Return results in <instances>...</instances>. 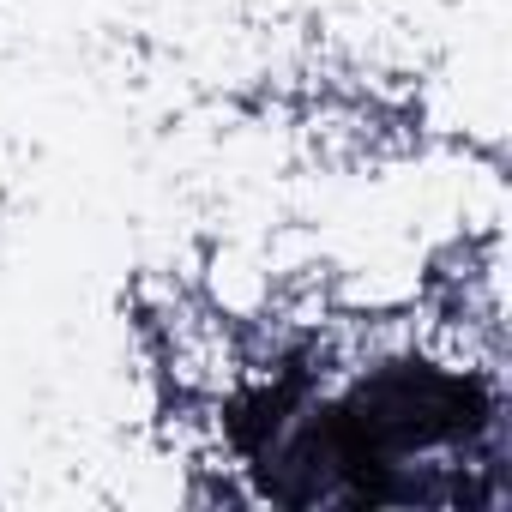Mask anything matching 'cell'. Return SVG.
<instances>
[{
	"instance_id": "cell-1",
	"label": "cell",
	"mask_w": 512,
	"mask_h": 512,
	"mask_svg": "<svg viewBox=\"0 0 512 512\" xmlns=\"http://www.w3.org/2000/svg\"><path fill=\"white\" fill-rule=\"evenodd\" d=\"M272 446H253L272 500H458L440 476L446 452L488 434L494 404L476 380L392 362L332 398H272Z\"/></svg>"
}]
</instances>
